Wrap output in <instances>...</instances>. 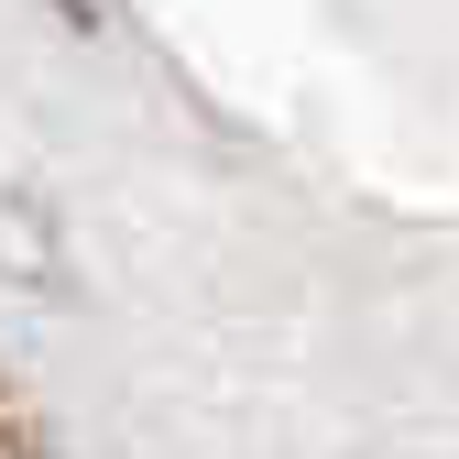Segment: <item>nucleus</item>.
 Returning a JSON list of instances; mask_svg holds the SVG:
<instances>
[{
    "label": "nucleus",
    "mask_w": 459,
    "mask_h": 459,
    "mask_svg": "<svg viewBox=\"0 0 459 459\" xmlns=\"http://www.w3.org/2000/svg\"><path fill=\"white\" fill-rule=\"evenodd\" d=\"M0 459H55V448H44V427H33V405H22L12 383H0Z\"/></svg>",
    "instance_id": "nucleus-1"
}]
</instances>
